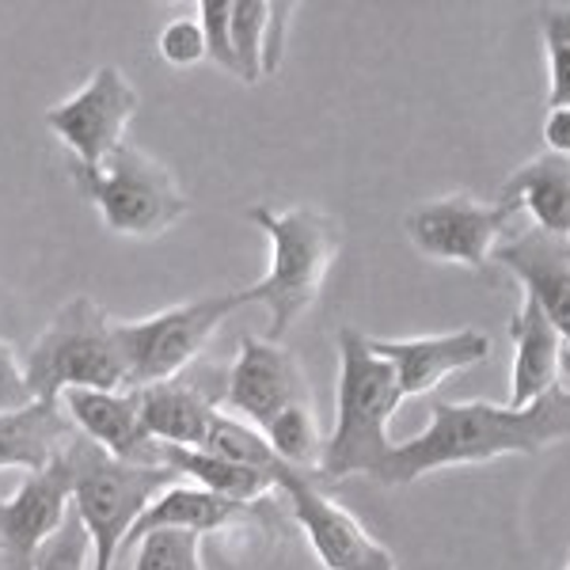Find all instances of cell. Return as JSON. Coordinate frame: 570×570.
Returning <instances> with one entry per match:
<instances>
[{
  "label": "cell",
  "mask_w": 570,
  "mask_h": 570,
  "mask_svg": "<svg viewBox=\"0 0 570 570\" xmlns=\"http://www.w3.org/2000/svg\"><path fill=\"white\" fill-rule=\"evenodd\" d=\"M274 487L289 499L293 521L308 537V548L327 570H400L392 551L373 537L338 499L320 491L297 468H278Z\"/></svg>",
  "instance_id": "obj_10"
},
{
  "label": "cell",
  "mask_w": 570,
  "mask_h": 570,
  "mask_svg": "<svg viewBox=\"0 0 570 570\" xmlns=\"http://www.w3.org/2000/svg\"><path fill=\"white\" fill-rule=\"evenodd\" d=\"M141 426L156 445L176 449H202L209 434V422L217 415V403L202 389H190L183 381L149 384V389H130Z\"/></svg>",
  "instance_id": "obj_20"
},
{
  "label": "cell",
  "mask_w": 570,
  "mask_h": 570,
  "mask_svg": "<svg viewBox=\"0 0 570 570\" xmlns=\"http://www.w3.org/2000/svg\"><path fill=\"white\" fill-rule=\"evenodd\" d=\"M491 259L521 282L525 297L537 301L570 351V240L525 225L521 233L513 228Z\"/></svg>",
  "instance_id": "obj_14"
},
{
  "label": "cell",
  "mask_w": 570,
  "mask_h": 570,
  "mask_svg": "<svg viewBox=\"0 0 570 570\" xmlns=\"http://www.w3.org/2000/svg\"><path fill=\"white\" fill-rule=\"evenodd\" d=\"M293 403H312L308 376L282 343L263 335H244L240 354L225 373V407L247 426L263 430Z\"/></svg>",
  "instance_id": "obj_11"
},
{
  "label": "cell",
  "mask_w": 570,
  "mask_h": 570,
  "mask_svg": "<svg viewBox=\"0 0 570 570\" xmlns=\"http://www.w3.org/2000/svg\"><path fill=\"white\" fill-rule=\"evenodd\" d=\"M266 438V445L274 449V456L285 468H297V472H316L320 456H324V434H320L316 422V407L312 403H293L282 415H274L266 426L259 430Z\"/></svg>",
  "instance_id": "obj_23"
},
{
  "label": "cell",
  "mask_w": 570,
  "mask_h": 570,
  "mask_svg": "<svg viewBox=\"0 0 570 570\" xmlns=\"http://www.w3.org/2000/svg\"><path fill=\"white\" fill-rule=\"evenodd\" d=\"M164 468L179 475V480L202 487V491H214L220 499H233L240 505H259L266 494L278 491L274 475L259 472V468H247L225 456L209 453V449H176V445H160Z\"/></svg>",
  "instance_id": "obj_22"
},
{
  "label": "cell",
  "mask_w": 570,
  "mask_h": 570,
  "mask_svg": "<svg viewBox=\"0 0 570 570\" xmlns=\"http://www.w3.org/2000/svg\"><path fill=\"white\" fill-rule=\"evenodd\" d=\"M141 96L134 80L115 66H99L72 96L46 107V126L72 153L69 164L96 168L118 145H126V126L134 122Z\"/></svg>",
  "instance_id": "obj_9"
},
{
  "label": "cell",
  "mask_w": 570,
  "mask_h": 570,
  "mask_svg": "<svg viewBox=\"0 0 570 570\" xmlns=\"http://www.w3.org/2000/svg\"><path fill=\"white\" fill-rule=\"evenodd\" d=\"M72 510L69 453L58 464L27 475L12 499L0 502V570H35L46 540L58 537Z\"/></svg>",
  "instance_id": "obj_12"
},
{
  "label": "cell",
  "mask_w": 570,
  "mask_h": 570,
  "mask_svg": "<svg viewBox=\"0 0 570 570\" xmlns=\"http://www.w3.org/2000/svg\"><path fill=\"white\" fill-rule=\"evenodd\" d=\"M236 308H240L236 293H220V297H198L141 320H115L126 389L179 381Z\"/></svg>",
  "instance_id": "obj_7"
},
{
  "label": "cell",
  "mask_w": 570,
  "mask_h": 570,
  "mask_svg": "<svg viewBox=\"0 0 570 570\" xmlns=\"http://www.w3.org/2000/svg\"><path fill=\"white\" fill-rule=\"evenodd\" d=\"M23 373L31 400L39 403H58L61 392L72 389L118 392V384H126V370L110 312L91 297H72L61 305L27 351Z\"/></svg>",
  "instance_id": "obj_5"
},
{
  "label": "cell",
  "mask_w": 570,
  "mask_h": 570,
  "mask_svg": "<svg viewBox=\"0 0 570 570\" xmlns=\"http://www.w3.org/2000/svg\"><path fill=\"white\" fill-rule=\"evenodd\" d=\"M77 430L66 419L61 403H27L20 411L0 415V472H42L58 464L77 445Z\"/></svg>",
  "instance_id": "obj_17"
},
{
  "label": "cell",
  "mask_w": 570,
  "mask_h": 570,
  "mask_svg": "<svg viewBox=\"0 0 570 570\" xmlns=\"http://www.w3.org/2000/svg\"><path fill=\"white\" fill-rule=\"evenodd\" d=\"M370 346L376 357H384L392 365L403 400L434 392L445 376L475 370V365L491 357V338L475 327L419 338H370Z\"/></svg>",
  "instance_id": "obj_13"
},
{
  "label": "cell",
  "mask_w": 570,
  "mask_h": 570,
  "mask_svg": "<svg viewBox=\"0 0 570 570\" xmlns=\"http://www.w3.org/2000/svg\"><path fill=\"white\" fill-rule=\"evenodd\" d=\"M559 441H570V389L559 384L529 407H502L487 400L434 403L430 426L403 445H392L389 464L373 480L400 491L445 468L487 464L499 456H540Z\"/></svg>",
  "instance_id": "obj_1"
},
{
  "label": "cell",
  "mask_w": 570,
  "mask_h": 570,
  "mask_svg": "<svg viewBox=\"0 0 570 570\" xmlns=\"http://www.w3.org/2000/svg\"><path fill=\"white\" fill-rule=\"evenodd\" d=\"M338 346V422L324 441L316 472L324 480L376 475L392 456L389 422L403 403L395 373L384 357L373 354L370 335L343 327Z\"/></svg>",
  "instance_id": "obj_3"
},
{
  "label": "cell",
  "mask_w": 570,
  "mask_h": 570,
  "mask_svg": "<svg viewBox=\"0 0 570 570\" xmlns=\"http://www.w3.org/2000/svg\"><path fill=\"white\" fill-rule=\"evenodd\" d=\"M513 228H518V214H510L502 202H480L464 190L422 202L403 217V233L419 255L434 263L468 266V271H483L494 247Z\"/></svg>",
  "instance_id": "obj_8"
},
{
  "label": "cell",
  "mask_w": 570,
  "mask_h": 570,
  "mask_svg": "<svg viewBox=\"0 0 570 570\" xmlns=\"http://www.w3.org/2000/svg\"><path fill=\"white\" fill-rule=\"evenodd\" d=\"M244 217L255 228H263L271 240V266L259 282L236 289V301L240 308L263 305L271 312L263 338L282 343L324 293L327 271L335 266L338 247H343V233H338L335 217L312 206H247Z\"/></svg>",
  "instance_id": "obj_2"
},
{
  "label": "cell",
  "mask_w": 570,
  "mask_h": 570,
  "mask_svg": "<svg viewBox=\"0 0 570 570\" xmlns=\"http://www.w3.org/2000/svg\"><path fill=\"white\" fill-rule=\"evenodd\" d=\"M259 521V505H240L233 499H220L214 491H202V487L179 480L171 483L160 499H153L149 510L137 518V525L126 540V548H134L141 537H149L156 529H183L198 532V537H214V532H233L247 529Z\"/></svg>",
  "instance_id": "obj_16"
},
{
  "label": "cell",
  "mask_w": 570,
  "mask_h": 570,
  "mask_svg": "<svg viewBox=\"0 0 570 570\" xmlns=\"http://www.w3.org/2000/svg\"><path fill=\"white\" fill-rule=\"evenodd\" d=\"M293 20V4L266 0H233V53L244 85H259L278 72L285 53V27Z\"/></svg>",
  "instance_id": "obj_21"
},
{
  "label": "cell",
  "mask_w": 570,
  "mask_h": 570,
  "mask_svg": "<svg viewBox=\"0 0 570 570\" xmlns=\"http://www.w3.org/2000/svg\"><path fill=\"white\" fill-rule=\"evenodd\" d=\"M27 403H35V400H31V389H27L23 362L16 357L12 346L0 338V415H4V411H20Z\"/></svg>",
  "instance_id": "obj_30"
},
{
  "label": "cell",
  "mask_w": 570,
  "mask_h": 570,
  "mask_svg": "<svg viewBox=\"0 0 570 570\" xmlns=\"http://www.w3.org/2000/svg\"><path fill=\"white\" fill-rule=\"evenodd\" d=\"M499 202L540 233L570 240V160L551 153L529 160L502 183Z\"/></svg>",
  "instance_id": "obj_19"
},
{
  "label": "cell",
  "mask_w": 570,
  "mask_h": 570,
  "mask_svg": "<svg viewBox=\"0 0 570 570\" xmlns=\"http://www.w3.org/2000/svg\"><path fill=\"white\" fill-rule=\"evenodd\" d=\"M198 23H202V35H206V61L225 69L228 77H240L236 53H233V0H202Z\"/></svg>",
  "instance_id": "obj_27"
},
{
  "label": "cell",
  "mask_w": 570,
  "mask_h": 570,
  "mask_svg": "<svg viewBox=\"0 0 570 570\" xmlns=\"http://www.w3.org/2000/svg\"><path fill=\"white\" fill-rule=\"evenodd\" d=\"M202 449L225 456V461L259 468V472H266V475H278V468H282V461L274 456V449L266 445V438L259 434V430L247 426L244 419L228 415V411H217L214 415V422H209V434H206V445Z\"/></svg>",
  "instance_id": "obj_24"
},
{
  "label": "cell",
  "mask_w": 570,
  "mask_h": 570,
  "mask_svg": "<svg viewBox=\"0 0 570 570\" xmlns=\"http://www.w3.org/2000/svg\"><path fill=\"white\" fill-rule=\"evenodd\" d=\"M156 53L168 61L171 69H195L206 61V35H202L198 20H171L164 23L160 39H156Z\"/></svg>",
  "instance_id": "obj_29"
},
{
  "label": "cell",
  "mask_w": 570,
  "mask_h": 570,
  "mask_svg": "<svg viewBox=\"0 0 570 570\" xmlns=\"http://www.w3.org/2000/svg\"><path fill=\"white\" fill-rule=\"evenodd\" d=\"M567 570H570V559H567Z\"/></svg>",
  "instance_id": "obj_33"
},
{
  "label": "cell",
  "mask_w": 570,
  "mask_h": 570,
  "mask_svg": "<svg viewBox=\"0 0 570 570\" xmlns=\"http://www.w3.org/2000/svg\"><path fill=\"white\" fill-rule=\"evenodd\" d=\"M513 335V370H510V407H529L548 395L563 373V335L540 312L537 301H521L518 316L510 320Z\"/></svg>",
  "instance_id": "obj_18"
},
{
  "label": "cell",
  "mask_w": 570,
  "mask_h": 570,
  "mask_svg": "<svg viewBox=\"0 0 570 570\" xmlns=\"http://www.w3.org/2000/svg\"><path fill=\"white\" fill-rule=\"evenodd\" d=\"M544 145H548L551 156H563V160H570V107H548Z\"/></svg>",
  "instance_id": "obj_31"
},
{
  "label": "cell",
  "mask_w": 570,
  "mask_h": 570,
  "mask_svg": "<svg viewBox=\"0 0 570 570\" xmlns=\"http://www.w3.org/2000/svg\"><path fill=\"white\" fill-rule=\"evenodd\" d=\"M130 570H206V563H202V537L183 529H156L134 544Z\"/></svg>",
  "instance_id": "obj_25"
},
{
  "label": "cell",
  "mask_w": 570,
  "mask_h": 570,
  "mask_svg": "<svg viewBox=\"0 0 570 570\" xmlns=\"http://www.w3.org/2000/svg\"><path fill=\"white\" fill-rule=\"evenodd\" d=\"M548 50V107H570V4H556L540 16Z\"/></svg>",
  "instance_id": "obj_26"
},
{
  "label": "cell",
  "mask_w": 570,
  "mask_h": 570,
  "mask_svg": "<svg viewBox=\"0 0 570 570\" xmlns=\"http://www.w3.org/2000/svg\"><path fill=\"white\" fill-rule=\"evenodd\" d=\"M563 373L570 376V351H563Z\"/></svg>",
  "instance_id": "obj_32"
},
{
  "label": "cell",
  "mask_w": 570,
  "mask_h": 570,
  "mask_svg": "<svg viewBox=\"0 0 570 570\" xmlns=\"http://www.w3.org/2000/svg\"><path fill=\"white\" fill-rule=\"evenodd\" d=\"M61 411L72 422L80 438L104 449L115 461L134 464H164L160 445L145 434L141 415H137L134 392H96V389H72L61 392Z\"/></svg>",
  "instance_id": "obj_15"
},
{
  "label": "cell",
  "mask_w": 570,
  "mask_h": 570,
  "mask_svg": "<svg viewBox=\"0 0 570 570\" xmlns=\"http://www.w3.org/2000/svg\"><path fill=\"white\" fill-rule=\"evenodd\" d=\"M72 468V513L80 518L91 540V570H115L118 551L153 499H160L179 475L164 464L115 461L91 441L77 438L69 449Z\"/></svg>",
  "instance_id": "obj_4"
},
{
  "label": "cell",
  "mask_w": 570,
  "mask_h": 570,
  "mask_svg": "<svg viewBox=\"0 0 570 570\" xmlns=\"http://www.w3.org/2000/svg\"><path fill=\"white\" fill-rule=\"evenodd\" d=\"M69 176L80 195L96 206L99 220L126 240L164 236L190 209V198L183 195L168 164H160L137 145H118L96 168L69 164Z\"/></svg>",
  "instance_id": "obj_6"
},
{
  "label": "cell",
  "mask_w": 570,
  "mask_h": 570,
  "mask_svg": "<svg viewBox=\"0 0 570 570\" xmlns=\"http://www.w3.org/2000/svg\"><path fill=\"white\" fill-rule=\"evenodd\" d=\"M91 567V540L80 518L69 510L66 525L58 529V537L46 540V548L35 559V570H88Z\"/></svg>",
  "instance_id": "obj_28"
}]
</instances>
